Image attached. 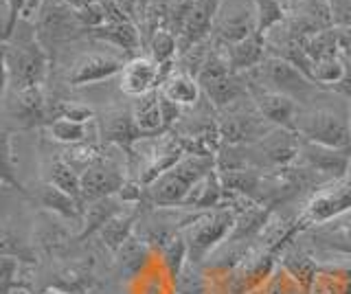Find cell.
<instances>
[{
    "mask_svg": "<svg viewBox=\"0 0 351 294\" xmlns=\"http://www.w3.org/2000/svg\"><path fill=\"white\" fill-rule=\"evenodd\" d=\"M219 206H226V189L215 167L213 171H208L204 178H200L193 184L189 195H186L182 202V209L202 213V211L219 209Z\"/></svg>",
    "mask_w": 351,
    "mask_h": 294,
    "instance_id": "cell-21",
    "label": "cell"
},
{
    "mask_svg": "<svg viewBox=\"0 0 351 294\" xmlns=\"http://www.w3.org/2000/svg\"><path fill=\"white\" fill-rule=\"evenodd\" d=\"M3 257H11L18 259L20 264L25 266H36L38 264V248L36 244H31L29 239L22 237L18 231L9 226V222H5L3 226Z\"/></svg>",
    "mask_w": 351,
    "mask_h": 294,
    "instance_id": "cell-32",
    "label": "cell"
},
{
    "mask_svg": "<svg viewBox=\"0 0 351 294\" xmlns=\"http://www.w3.org/2000/svg\"><path fill=\"white\" fill-rule=\"evenodd\" d=\"M299 162H303L305 167L318 171L327 180H340L351 171V156L347 154V151L323 147V145L310 143V140H303V138H301Z\"/></svg>",
    "mask_w": 351,
    "mask_h": 294,
    "instance_id": "cell-16",
    "label": "cell"
},
{
    "mask_svg": "<svg viewBox=\"0 0 351 294\" xmlns=\"http://www.w3.org/2000/svg\"><path fill=\"white\" fill-rule=\"evenodd\" d=\"M305 49H307V53H310V58H312L314 62L340 58L338 27H334V29H325V31H318V34L307 36V40H305Z\"/></svg>",
    "mask_w": 351,
    "mask_h": 294,
    "instance_id": "cell-36",
    "label": "cell"
},
{
    "mask_svg": "<svg viewBox=\"0 0 351 294\" xmlns=\"http://www.w3.org/2000/svg\"><path fill=\"white\" fill-rule=\"evenodd\" d=\"M351 211V171L345 178L332 180L312 191L310 200L303 206V211L294 217L296 233L303 235L314 226H321L336 220V217Z\"/></svg>",
    "mask_w": 351,
    "mask_h": 294,
    "instance_id": "cell-5",
    "label": "cell"
},
{
    "mask_svg": "<svg viewBox=\"0 0 351 294\" xmlns=\"http://www.w3.org/2000/svg\"><path fill=\"white\" fill-rule=\"evenodd\" d=\"M338 47L340 58L351 62V27H338Z\"/></svg>",
    "mask_w": 351,
    "mask_h": 294,
    "instance_id": "cell-40",
    "label": "cell"
},
{
    "mask_svg": "<svg viewBox=\"0 0 351 294\" xmlns=\"http://www.w3.org/2000/svg\"><path fill=\"white\" fill-rule=\"evenodd\" d=\"M246 75L252 82L266 86L270 90H277L281 95H288L294 101H303V103L310 101L318 90H325L316 82L307 77L305 73L296 69L294 64H290L288 60H283L279 56H268L259 69Z\"/></svg>",
    "mask_w": 351,
    "mask_h": 294,
    "instance_id": "cell-6",
    "label": "cell"
},
{
    "mask_svg": "<svg viewBox=\"0 0 351 294\" xmlns=\"http://www.w3.org/2000/svg\"><path fill=\"white\" fill-rule=\"evenodd\" d=\"M145 209V204H134V206H125L123 211H119L112 220H110L101 231L97 233L99 242L106 250H110L112 255H117L128 239L134 235L136 224L141 220V213Z\"/></svg>",
    "mask_w": 351,
    "mask_h": 294,
    "instance_id": "cell-22",
    "label": "cell"
},
{
    "mask_svg": "<svg viewBox=\"0 0 351 294\" xmlns=\"http://www.w3.org/2000/svg\"><path fill=\"white\" fill-rule=\"evenodd\" d=\"M149 253H152V248L147 246V242L134 231V235H132L123 244V248L114 255V264L121 275H125V277L136 275Z\"/></svg>",
    "mask_w": 351,
    "mask_h": 294,
    "instance_id": "cell-31",
    "label": "cell"
},
{
    "mask_svg": "<svg viewBox=\"0 0 351 294\" xmlns=\"http://www.w3.org/2000/svg\"><path fill=\"white\" fill-rule=\"evenodd\" d=\"M248 90H250V101L255 103V108L261 112V117H266L268 121L277 127L294 130L296 114H299V108H301L299 101H294L288 95L270 90V88H266V86L252 82L250 77H248Z\"/></svg>",
    "mask_w": 351,
    "mask_h": 294,
    "instance_id": "cell-13",
    "label": "cell"
},
{
    "mask_svg": "<svg viewBox=\"0 0 351 294\" xmlns=\"http://www.w3.org/2000/svg\"><path fill=\"white\" fill-rule=\"evenodd\" d=\"M47 136L53 143H60L66 147L80 145V143H90V140H101L99 138V125L93 123H77L71 119H55L47 127H44Z\"/></svg>",
    "mask_w": 351,
    "mask_h": 294,
    "instance_id": "cell-28",
    "label": "cell"
},
{
    "mask_svg": "<svg viewBox=\"0 0 351 294\" xmlns=\"http://www.w3.org/2000/svg\"><path fill=\"white\" fill-rule=\"evenodd\" d=\"M123 209H125V204L121 202L117 195H110V198H101V200L86 204L84 206V222H82L80 233H77V242H84V239L97 235L119 211H123Z\"/></svg>",
    "mask_w": 351,
    "mask_h": 294,
    "instance_id": "cell-29",
    "label": "cell"
},
{
    "mask_svg": "<svg viewBox=\"0 0 351 294\" xmlns=\"http://www.w3.org/2000/svg\"><path fill=\"white\" fill-rule=\"evenodd\" d=\"M29 200L36 202L40 206V211L55 213V215H60L62 220H71L80 226L84 222L82 202H77L75 198H71L69 193H64L62 189L55 187V184L42 180V178H40L36 189H29Z\"/></svg>",
    "mask_w": 351,
    "mask_h": 294,
    "instance_id": "cell-17",
    "label": "cell"
},
{
    "mask_svg": "<svg viewBox=\"0 0 351 294\" xmlns=\"http://www.w3.org/2000/svg\"><path fill=\"white\" fill-rule=\"evenodd\" d=\"M162 84L160 64L154 62L149 56H136L130 58L125 69L119 75V88L123 95L136 99L152 90H158Z\"/></svg>",
    "mask_w": 351,
    "mask_h": 294,
    "instance_id": "cell-15",
    "label": "cell"
},
{
    "mask_svg": "<svg viewBox=\"0 0 351 294\" xmlns=\"http://www.w3.org/2000/svg\"><path fill=\"white\" fill-rule=\"evenodd\" d=\"M224 0H195L193 7L189 9V14L184 18V25L180 29L178 36V56L191 51L200 42L211 38L215 16L222 7Z\"/></svg>",
    "mask_w": 351,
    "mask_h": 294,
    "instance_id": "cell-14",
    "label": "cell"
},
{
    "mask_svg": "<svg viewBox=\"0 0 351 294\" xmlns=\"http://www.w3.org/2000/svg\"><path fill=\"white\" fill-rule=\"evenodd\" d=\"M294 132L303 140L347 151L351 156V123L349 117H343L329 108H299L294 121Z\"/></svg>",
    "mask_w": 351,
    "mask_h": 294,
    "instance_id": "cell-4",
    "label": "cell"
},
{
    "mask_svg": "<svg viewBox=\"0 0 351 294\" xmlns=\"http://www.w3.org/2000/svg\"><path fill=\"white\" fill-rule=\"evenodd\" d=\"M160 264H162L165 272H167V279L171 283L180 281L184 266L189 264V248H186L182 233L176 235L171 242L160 250Z\"/></svg>",
    "mask_w": 351,
    "mask_h": 294,
    "instance_id": "cell-34",
    "label": "cell"
},
{
    "mask_svg": "<svg viewBox=\"0 0 351 294\" xmlns=\"http://www.w3.org/2000/svg\"><path fill=\"white\" fill-rule=\"evenodd\" d=\"M217 130L222 136V145H252L266 138L272 130H277V125L261 117L255 103L246 99L224 112H217Z\"/></svg>",
    "mask_w": 351,
    "mask_h": 294,
    "instance_id": "cell-7",
    "label": "cell"
},
{
    "mask_svg": "<svg viewBox=\"0 0 351 294\" xmlns=\"http://www.w3.org/2000/svg\"><path fill=\"white\" fill-rule=\"evenodd\" d=\"M99 125V138L106 145H114L123 149L125 154L132 151L138 140H143L141 130L136 127L134 114H132V106H112L108 108L104 114L97 117Z\"/></svg>",
    "mask_w": 351,
    "mask_h": 294,
    "instance_id": "cell-12",
    "label": "cell"
},
{
    "mask_svg": "<svg viewBox=\"0 0 351 294\" xmlns=\"http://www.w3.org/2000/svg\"><path fill=\"white\" fill-rule=\"evenodd\" d=\"M237 222V211L233 206H219L213 211L197 213L193 220L182 228V237L189 248V266L197 268L217 246L228 242Z\"/></svg>",
    "mask_w": 351,
    "mask_h": 294,
    "instance_id": "cell-3",
    "label": "cell"
},
{
    "mask_svg": "<svg viewBox=\"0 0 351 294\" xmlns=\"http://www.w3.org/2000/svg\"><path fill=\"white\" fill-rule=\"evenodd\" d=\"M145 49L147 56L156 64H160V66L176 64V60H178V36L171 34L169 29H160L149 38Z\"/></svg>",
    "mask_w": 351,
    "mask_h": 294,
    "instance_id": "cell-35",
    "label": "cell"
},
{
    "mask_svg": "<svg viewBox=\"0 0 351 294\" xmlns=\"http://www.w3.org/2000/svg\"><path fill=\"white\" fill-rule=\"evenodd\" d=\"M77 239L69 228L60 222V215L40 211L33 226V242L47 255H62L71 248V242Z\"/></svg>",
    "mask_w": 351,
    "mask_h": 294,
    "instance_id": "cell-18",
    "label": "cell"
},
{
    "mask_svg": "<svg viewBox=\"0 0 351 294\" xmlns=\"http://www.w3.org/2000/svg\"><path fill=\"white\" fill-rule=\"evenodd\" d=\"M215 167V158L195 154L182 156L171 169L160 173L152 184H147L145 206H152V209H182V202L189 195L193 184Z\"/></svg>",
    "mask_w": 351,
    "mask_h": 294,
    "instance_id": "cell-2",
    "label": "cell"
},
{
    "mask_svg": "<svg viewBox=\"0 0 351 294\" xmlns=\"http://www.w3.org/2000/svg\"><path fill=\"white\" fill-rule=\"evenodd\" d=\"M128 162L121 160L112 154H108L104 160H99L97 165L88 167L82 173V204H90L95 200L110 198L117 195L128 180Z\"/></svg>",
    "mask_w": 351,
    "mask_h": 294,
    "instance_id": "cell-9",
    "label": "cell"
},
{
    "mask_svg": "<svg viewBox=\"0 0 351 294\" xmlns=\"http://www.w3.org/2000/svg\"><path fill=\"white\" fill-rule=\"evenodd\" d=\"M132 114H134L136 127L141 130L143 138H154L165 134L162 123V112H160V95L158 90H152L143 97H136L134 103H132Z\"/></svg>",
    "mask_w": 351,
    "mask_h": 294,
    "instance_id": "cell-27",
    "label": "cell"
},
{
    "mask_svg": "<svg viewBox=\"0 0 351 294\" xmlns=\"http://www.w3.org/2000/svg\"><path fill=\"white\" fill-rule=\"evenodd\" d=\"M222 49H224V56L228 60L230 71L239 73V75H246V73H252L255 69H259L263 60L270 56L268 42L259 34H252L250 38L237 42V45L222 47Z\"/></svg>",
    "mask_w": 351,
    "mask_h": 294,
    "instance_id": "cell-19",
    "label": "cell"
},
{
    "mask_svg": "<svg viewBox=\"0 0 351 294\" xmlns=\"http://www.w3.org/2000/svg\"><path fill=\"white\" fill-rule=\"evenodd\" d=\"M303 235L310 237L316 246L325 248L327 253L351 257V211L327 224L314 226L310 231H305Z\"/></svg>",
    "mask_w": 351,
    "mask_h": 294,
    "instance_id": "cell-20",
    "label": "cell"
},
{
    "mask_svg": "<svg viewBox=\"0 0 351 294\" xmlns=\"http://www.w3.org/2000/svg\"><path fill=\"white\" fill-rule=\"evenodd\" d=\"M125 64H128L125 58L112 56V53H99V51L84 53V56H80L71 64L69 75H66V84L71 88H82V86L106 82L110 77H114V75H121Z\"/></svg>",
    "mask_w": 351,
    "mask_h": 294,
    "instance_id": "cell-11",
    "label": "cell"
},
{
    "mask_svg": "<svg viewBox=\"0 0 351 294\" xmlns=\"http://www.w3.org/2000/svg\"><path fill=\"white\" fill-rule=\"evenodd\" d=\"M88 38L97 40V42H106V45H110V47H117L130 58H136V53L145 47L141 27L134 23V20H123V23H106L104 27L90 31V36H88Z\"/></svg>",
    "mask_w": 351,
    "mask_h": 294,
    "instance_id": "cell-23",
    "label": "cell"
},
{
    "mask_svg": "<svg viewBox=\"0 0 351 294\" xmlns=\"http://www.w3.org/2000/svg\"><path fill=\"white\" fill-rule=\"evenodd\" d=\"M252 9H255L257 20V34L266 38L272 29H277L288 18V9H285L283 0H250Z\"/></svg>",
    "mask_w": 351,
    "mask_h": 294,
    "instance_id": "cell-33",
    "label": "cell"
},
{
    "mask_svg": "<svg viewBox=\"0 0 351 294\" xmlns=\"http://www.w3.org/2000/svg\"><path fill=\"white\" fill-rule=\"evenodd\" d=\"M49 288L69 292V294H90L97 288V275L93 261H75L60 268L53 275V281Z\"/></svg>",
    "mask_w": 351,
    "mask_h": 294,
    "instance_id": "cell-26",
    "label": "cell"
},
{
    "mask_svg": "<svg viewBox=\"0 0 351 294\" xmlns=\"http://www.w3.org/2000/svg\"><path fill=\"white\" fill-rule=\"evenodd\" d=\"M5 114L16 130H33L49 125V95L44 86H31L25 90L3 93Z\"/></svg>",
    "mask_w": 351,
    "mask_h": 294,
    "instance_id": "cell-8",
    "label": "cell"
},
{
    "mask_svg": "<svg viewBox=\"0 0 351 294\" xmlns=\"http://www.w3.org/2000/svg\"><path fill=\"white\" fill-rule=\"evenodd\" d=\"M349 123H351V112H349Z\"/></svg>",
    "mask_w": 351,
    "mask_h": 294,
    "instance_id": "cell-43",
    "label": "cell"
},
{
    "mask_svg": "<svg viewBox=\"0 0 351 294\" xmlns=\"http://www.w3.org/2000/svg\"><path fill=\"white\" fill-rule=\"evenodd\" d=\"M3 71L7 90H25L31 86H44L51 71L49 49L38 38V29L33 25L29 31H18L9 42H3Z\"/></svg>",
    "mask_w": 351,
    "mask_h": 294,
    "instance_id": "cell-1",
    "label": "cell"
},
{
    "mask_svg": "<svg viewBox=\"0 0 351 294\" xmlns=\"http://www.w3.org/2000/svg\"><path fill=\"white\" fill-rule=\"evenodd\" d=\"M277 259H279V266L301 286L303 294H312V290L316 286V279H318L316 259L310 253H305V250L296 248L294 244L283 248Z\"/></svg>",
    "mask_w": 351,
    "mask_h": 294,
    "instance_id": "cell-25",
    "label": "cell"
},
{
    "mask_svg": "<svg viewBox=\"0 0 351 294\" xmlns=\"http://www.w3.org/2000/svg\"><path fill=\"white\" fill-rule=\"evenodd\" d=\"M40 294H69V292H62V290H55V288H44Z\"/></svg>",
    "mask_w": 351,
    "mask_h": 294,
    "instance_id": "cell-42",
    "label": "cell"
},
{
    "mask_svg": "<svg viewBox=\"0 0 351 294\" xmlns=\"http://www.w3.org/2000/svg\"><path fill=\"white\" fill-rule=\"evenodd\" d=\"M158 90H160V95H165L173 103L182 106L184 110L195 108L197 103H200V97H202V88H200V84H197V79L193 77V75L182 73L178 69H173V73L160 84Z\"/></svg>",
    "mask_w": 351,
    "mask_h": 294,
    "instance_id": "cell-30",
    "label": "cell"
},
{
    "mask_svg": "<svg viewBox=\"0 0 351 294\" xmlns=\"http://www.w3.org/2000/svg\"><path fill=\"white\" fill-rule=\"evenodd\" d=\"M114 3L123 9L130 20H134L138 25V0H114Z\"/></svg>",
    "mask_w": 351,
    "mask_h": 294,
    "instance_id": "cell-41",
    "label": "cell"
},
{
    "mask_svg": "<svg viewBox=\"0 0 351 294\" xmlns=\"http://www.w3.org/2000/svg\"><path fill=\"white\" fill-rule=\"evenodd\" d=\"M257 34L255 9L248 3H222L215 16L211 40L217 47H230Z\"/></svg>",
    "mask_w": 351,
    "mask_h": 294,
    "instance_id": "cell-10",
    "label": "cell"
},
{
    "mask_svg": "<svg viewBox=\"0 0 351 294\" xmlns=\"http://www.w3.org/2000/svg\"><path fill=\"white\" fill-rule=\"evenodd\" d=\"M40 178L55 184L64 193H69L71 198L82 202V176L64 160L62 151L58 154H47L40 162ZM84 206V204H82Z\"/></svg>",
    "mask_w": 351,
    "mask_h": 294,
    "instance_id": "cell-24",
    "label": "cell"
},
{
    "mask_svg": "<svg viewBox=\"0 0 351 294\" xmlns=\"http://www.w3.org/2000/svg\"><path fill=\"white\" fill-rule=\"evenodd\" d=\"M329 90L345 97V99H351V62L343 58V75L336 84L329 86Z\"/></svg>",
    "mask_w": 351,
    "mask_h": 294,
    "instance_id": "cell-39",
    "label": "cell"
},
{
    "mask_svg": "<svg viewBox=\"0 0 351 294\" xmlns=\"http://www.w3.org/2000/svg\"><path fill=\"white\" fill-rule=\"evenodd\" d=\"M3 184L5 187H14L20 195L29 200V189L18 178V165L14 160V136L9 130L3 132Z\"/></svg>",
    "mask_w": 351,
    "mask_h": 294,
    "instance_id": "cell-37",
    "label": "cell"
},
{
    "mask_svg": "<svg viewBox=\"0 0 351 294\" xmlns=\"http://www.w3.org/2000/svg\"><path fill=\"white\" fill-rule=\"evenodd\" d=\"M266 292L268 294H303L299 283H296L281 266L277 268V272H272V279L268 281Z\"/></svg>",
    "mask_w": 351,
    "mask_h": 294,
    "instance_id": "cell-38",
    "label": "cell"
}]
</instances>
